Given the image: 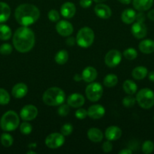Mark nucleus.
Returning a JSON list of instances; mask_svg holds the SVG:
<instances>
[{
    "instance_id": "f257e3e1",
    "label": "nucleus",
    "mask_w": 154,
    "mask_h": 154,
    "mask_svg": "<svg viewBox=\"0 0 154 154\" xmlns=\"http://www.w3.org/2000/svg\"><path fill=\"white\" fill-rule=\"evenodd\" d=\"M13 45L20 53H27L33 49L35 45V34L27 26L20 27L13 36Z\"/></svg>"
},
{
    "instance_id": "f03ea898",
    "label": "nucleus",
    "mask_w": 154,
    "mask_h": 154,
    "mask_svg": "<svg viewBox=\"0 0 154 154\" xmlns=\"http://www.w3.org/2000/svg\"><path fill=\"white\" fill-rule=\"evenodd\" d=\"M14 16L18 23L24 26H28L38 20L40 16V11L33 5L22 4L16 8Z\"/></svg>"
},
{
    "instance_id": "7ed1b4c3",
    "label": "nucleus",
    "mask_w": 154,
    "mask_h": 154,
    "mask_svg": "<svg viewBox=\"0 0 154 154\" xmlns=\"http://www.w3.org/2000/svg\"><path fill=\"white\" fill-rule=\"evenodd\" d=\"M42 100L45 105L49 106H57L64 102L65 93L59 87H50L43 93Z\"/></svg>"
},
{
    "instance_id": "20e7f679",
    "label": "nucleus",
    "mask_w": 154,
    "mask_h": 154,
    "mask_svg": "<svg viewBox=\"0 0 154 154\" xmlns=\"http://www.w3.org/2000/svg\"><path fill=\"white\" fill-rule=\"evenodd\" d=\"M19 123V116L14 111H8L5 113L0 120V126L5 132L14 131L18 127Z\"/></svg>"
},
{
    "instance_id": "39448f33",
    "label": "nucleus",
    "mask_w": 154,
    "mask_h": 154,
    "mask_svg": "<svg viewBox=\"0 0 154 154\" xmlns=\"http://www.w3.org/2000/svg\"><path fill=\"white\" fill-rule=\"evenodd\" d=\"M95 40V33L91 28L88 26L82 27L79 30L76 35L77 45L83 48H89Z\"/></svg>"
},
{
    "instance_id": "423d86ee",
    "label": "nucleus",
    "mask_w": 154,
    "mask_h": 154,
    "mask_svg": "<svg viewBox=\"0 0 154 154\" xmlns=\"http://www.w3.org/2000/svg\"><path fill=\"white\" fill-rule=\"evenodd\" d=\"M136 101L143 109H149L154 105V93L149 88L139 90L136 96Z\"/></svg>"
},
{
    "instance_id": "0eeeda50",
    "label": "nucleus",
    "mask_w": 154,
    "mask_h": 154,
    "mask_svg": "<svg viewBox=\"0 0 154 154\" xmlns=\"http://www.w3.org/2000/svg\"><path fill=\"white\" fill-rule=\"evenodd\" d=\"M85 94L91 102H98L103 94V87L98 83H91L85 89Z\"/></svg>"
},
{
    "instance_id": "6e6552de",
    "label": "nucleus",
    "mask_w": 154,
    "mask_h": 154,
    "mask_svg": "<svg viewBox=\"0 0 154 154\" xmlns=\"http://www.w3.org/2000/svg\"><path fill=\"white\" fill-rule=\"evenodd\" d=\"M65 138L64 135H62L61 133H57V132H54V133L50 134L45 138V145L50 149H57L61 147L64 144Z\"/></svg>"
},
{
    "instance_id": "1a4fd4ad",
    "label": "nucleus",
    "mask_w": 154,
    "mask_h": 154,
    "mask_svg": "<svg viewBox=\"0 0 154 154\" xmlns=\"http://www.w3.org/2000/svg\"><path fill=\"white\" fill-rule=\"evenodd\" d=\"M122 60V54L118 50H110L107 53L104 58L105 64L110 68H114L120 63Z\"/></svg>"
},
{
    "instance_id": "9d476101",
    "label": "nucleus",
    "mask_w": 154,
    "mask_h": 154,
    "mask_svg": "<svg viewBox=\"0 0 154 154\" xmlns=\"http://www.w3.org/2000/svg\"><path fill=\"white\" fill-rule=\"evenodd\" d=\"M38 109L36 106L33 105H25L20 112V116L23 120L25 121H30L33 120L37 117Z\"/></svg>"
},
{
    "instance_id": "9b49d317",
    "label": "nucleus",
    "mask_w": 154,
    "mask_h": 154,
    "mask_svg": "<svg viewBox=\"0 0 154 154\" xmlns=\"http://www.w3.org/2000/svg\"><path fill=\"white\" fill-rule=\"evenodd\" d=\"M56 30L57 33L61 36L67 37L70 35L73 32V26L69 21L60 20L57 22L56 25Z\"/></svg>"
},
{
    "instance_id": "f8f14e48",
    "label": "nucleus",
    "mask_w": 154,
    "mask_h": 154,
    "mask_svg": "<svg viewBox=\"0 0 154 154\" xmlns=\"http://www.w3.org/2000/svg\"><path fill=\"white\" fill-rule=\"evenodd\" d=\"M131 33L136 38L141 39L143 38L146 35L147 33V29L146 25L143 23L137 22L136 21L134 23H133L131 26Z\"/></svg>"
},
{
    "instance_id": "ddd939ff",
    "label": "nucleus",
    "mask_w": 154,
    "mask_h": 154,
    "mask_svg": "<svg viewBox=\"0 0 154 154\" xmlns=\"http://www.w3.org/2000/svg\"><path fill=\"white\" fill-rule=\"evenodd\" d=\"M105 114V108L101 105H94L88 109V116L93 120H99Z\"/></svg>"
},
{
    "instance_id": "4468645a",
    "label": "nucleus",
    "mask_w": 154,
    "mask_h": 154,
    "mask_svg": "<svg viewBox=\"0 0 154 154\" xmlns=\"http://www.w3.org/2000/svg\"><path fill=\"white\" fill-rule=\"evenodd\" d=\"M76 12L75 5L70 2H66L62 5L60 8V14L65 18H72Z\"/></svg>"
},
{
    "instance_id": "2eb2a0df",
    "label": "nucleus",
    "mask_w": 154,
    "mask_h": 154,
    "mask_svg": "<svg viewBox=\"0 0 154 154\" xmlns=\"http://www.w3.org/2000/svg\"><path fill=\"white\" fill-rule=\"evenodd\" d=\"M84 104L85 98L80 93H72L67 99V105L72 108H80Z\"/></svg>"
},
{
    "instance_id": "dca6fc26",
    "label": "nucleus",
    "mask_w": 154,
    "mask_h": 154,
    "mask_svg": "<svg viewBox=\"0 0 154 154\" xmlns=\"http://www.w3.org/2000/svg\"><path fill=\"white\" fill-rule=\"evenodd\" d=\"M95 13L101 19H108L111 17L112 11L109 6L104 4H98L95 7Z\"/></svg>"
},
{
    "instance_id": "f3484780",
    "label": "nucleus",
    "mask_w": 154,
    "mask_h": 154,
    "mask_svg": "<svg viewBox=\"0 0 154 154\" xmlns=\"http://www.w3.org/2000/svg\"><path fill=\"white\" fill-rule=\"evenodd\" d=\"M122 136V130L119 127L115 126H109L105 131V137L109 141H116Z\"/></svg>"
},
{
    "instance_id": "a211bd4d",
    "label": "nucleus",
    "mask_w": 154,
    "mask_h": 154,
    "mask_svg": "<svg viewBox=\"0 0 154 154\" xmlns=\"http://www.w3.org/2000/svg\"><path fill=\"white\" fill-rule=\"evenodd\" d=\"M28 93V87L24 83L15 84L11 90V94L16 99H21L24 97Z\"/></svg>"
},
{
    "instance_id": "6ab92c4d",
    "label": "nucleus",
    "mask_w": 154,
    "mask_h": 154,
    "mask_svg": "<svg viewBox=\"0 0 154 154\" xmlns=\"http://www.w3.org/2000/svg\"><path fill=\"white\" fill-rule=\"evenodd\" d=\"M82 76L83 81L87 83H91L97 78L98 72L94 67L88 66L82 71Z\"/></svg>"
},
{
    "instance_id": "aec40b11",
    "label": "nucleus",
    "mask_w": 154,
    "mask_h": 154,
    "mask_svg": "<svg viewBox=\"0 0 154 154\" xmlns=\"http://www.w3.org/2000/svg\"><path fill=\"white\" fill-rule=\"evenodd\" d=\"M139 50L145 54H149L154 52V41L152 39H145L139 43Z\"/></svg>"
},
{
    "instance_id": "412c9836",
    "label": "nucleus",
    "mask_w": 154,
    "mask_h": 154,
    "mask_svg": "<svg viewBox=\"0 0 154 154\" xmlns=\"http://www.w3.org/2000/svg\"><path fill=\"white\" fill-rule=\"evenodd\" d=\"M153 4V0H133V6L139 11L149 10Z\"/></svg>"
},
{
    "instance_id": "4be33fe9",
    "label": "nucleus",
    "mask_w": 154,
    "mask_h": 154,
    "mask_svg": "<svg viewBox=\"0 0 154 154\" xmlns=\"http://www.w3.org/2000/svg\"><path fill=\"white\" fill-rule=\"evenodd\" d=\"M87 135L90 141L95 143L101 142L103 140V138H104L103 132L98 128H91V129H89L87 132Z\"/></svg>"
},
{
    "instance_id": "5701e85b",
    "label": "nucleus",
    "mask_w": 154,
    "mask_h": 154,
    "mask_svg": "<svg viewBox=\"0 0 154 154\" xmlns=\"http://www.w3.org/2000/svg\"><path fill=\"white\" fill-rule=\"evenodd\" d=\"M136 12L131 8H127L123 11L121 15V19L124 23L131 24L135 21Z\"/></svg>"
},
{
    "instance_id": "b1692460",
    "label": "nucleus",
    "mask_w": 154,
    "mask_h": 154,
    "mask_svg": "<svg viewBox=\"0 0 154 154\" xmlns=\"http://www.w3.org/2000/svg\"><path fill=\"white\" fill-rule=\"evenodd\" d=\"M11 15V8L8 5L0 2V23L6 22Z\"/></svg>"
},
{
    "instance_id": "393cba45",
    "label": "nucleus",
    "mask_w": 154,
    "mask_h": 154,
    "mask_svg": "<svg viewBox=\"0 0 154 154\" xmlns=\"http://www.w3.org/2000/svg\"><path fill=\"white\" fill-rule=\"evenodd\" d=\"M148 74L147 69L144 66H137L133 69L131 75L136 80H142L146 77Z\"/></svg>"
},
{
    "instance_id": "a878e982",
    "label": "nucleus",
    "mask_w": 154,
    "mask_h": 154,
    "mask_svg": "<svg viewBox=\"0 0 154 154\" xmlns=\"http://www.w3.org/2000/svg\"><path fill=\"white\" fill-rule=\"evenodd\" d=\"M123 90L128 95H131L132 96L133 94L137 92V86L135 83L134 82L131 80H126L125 81V82L123 83Z\"/></svg>"
},
{
    "instance_id": "bb28decb",
    "label": "nucleus",
    "mask_w": 154,
    "mask_h": 154,
    "mask_svg": "<svg viewBox=\"0 0 154 154\" xmlns=\"http://www.w3.org/2000/svg\"><path fill=\"white\" fill-rule=\"evenodd\" d=\"M11 29L8 26L5 24H0V39L3 41H7L11 37Z\"/></svg>"
},
{
    "instance_id": "cd10ccee",
    "label": "nucleus",
    "mask_w": 154,
    "mask_h": 154,
    "mask_svg": "<svg viewBox=\"0 0 154 154\" xmlns=\"http://www.w3.org/2000/svg\"><path fill=\"white\" fill-rule=\"evenodd\" d=\"M68 59H69V54H68L67 51L65 50L59 51L54 57V60L59 65L65 64L67 62Z\"/></svg>"
},
{
    "instance_id": "c85d7f7f",
    "label": "nucleus",
    "mask_w": 154,
    "mask_h": 154,
    "mask_svg": "<svg viewBox=\"0 0 154 154\" xmlns=\"http://www.w3.org/2000/svg\"><path fill=\"white\" fill-rule=\"evenodd\" d=\"M118 83V78L116 75L114 74H109V75H106V77L104 79V84L105 87H113L117 84Z\"/></svg>"
},
{
    "instance_id": "c756f323",
    "label": "nucleus",
    "mask_w": 154,
    "mask_h": 154,
    "mask_svg": "<svg viewBox=\"0 0 154 154\" xmlns=\"http://www.w3.org/2000/svg\"><path fill=\"white\" fill-rule=\"evenodd\" d=\"M2 144L5 147H9L12 145L14 142V139L11 135L8 133H3L0 138Z\"/></svg>"
},
{
    "instance_id": "7c9ffc66",
    "label": "nucleus",
    "mask_w": 154,
    "mask_h": 154,
    "mask_svg": "<svg viewBox=\"0 0 154 154\" xmlns=\"http://www.w3.org/2000/svg\"><path fill=\"white\" fill-rule=\"evenodd\" d=\"M123 56L125 59L128 60H134L137 58V52L134 48H128L123 52Z\"/></svg>"
},
{
    "instance_id": "2f4dec72",
    "label": "nucleus",
    "mask_w": 154,
    "mask_h": 154,
    "mask_svg": "<svg viewBox=\"0 0 154 154\" xmlns=\"http://www.w3.org/2000/svg\"><path fill=\"white\" fill-rule=\"evenodd\" d=\"M10 102V95L2 88H0V105H7Z\"/></svg>"
},
{
    "instance_id": "473e14b6",
    "label": "nucleus",
    "mask_w": 154,
    "mask_h": 154,
    "mask_svg": "<svg viewBox=\"0 0 154 154\" xmlns=\"http://www.w3.org/2000/svg\"><path fill=\"white\" fill-rule=\"evenodd\" d=\"M154 150V144L152 141H144L142 145V151L145 154H149L152 153Z\"/></svg>"
},
{
    "instance_id": "72a5a7b5",
    "label": "nucleus",
    "mask_w": 154,
    "mask_h": 154,
    "mask_svg": "<svg viewBox=\"0 0 154 154\" xmlns=\"http://www.w3.org/2000/svg\"><path fill=\"white\" fill-rule=\"evenodd\" d=\"M136 99H134L131 95H129L128 96H125L122 100V104L125 108H131L135 105Z\"/></svg>"
},
{
    "instance_id": "f704fd0d",
    "label": "nucleus",
    "mask_w": 154,
    "mask_h": 154,
    "mask_svg": "<svg viewBox=\"0 0 154 154\" xmlns=\"http://www.w3.org/2000/svg\"><path fill=\"white\" fill-rule=\"evenodd\" d=\"M20 130H21V133L24 134V135H29V134L31 133L32 130H33V127L29 123L24 122V123H22L21 124Z\"/></svg>"
},
{
    "instance_id": "c9c22d12",
    "label": "nucleus",
    "mask_w": 154,
    "mask_h": 154,
    "mask_svg": "<svg viewBox=\"0 0 154 154\" xmlns=\"http://www.w3.org/2000/svg\"><path fill=\"white\" fill-rule=\"evenodd\" d=\"M73 130V127H72V124L70 123H65L62 126L61 129H60V132L64 136H68L70 135Z\"/></svg>"
},
{
    "instance_id": "e433bc0d",
    "label": "nucleus",
    "mask_w": 154,
    "mask_h": 154,
    "mask_svg": "<svg viewBox=\"0 0 154 154\" xmlns=\"http://www.w3.org/2000/svg\"><path fill=\"white\" fill-rule=\"evenodd\" d=\"M12 52V46L10 44H3L0 46V54L2 55H9Z\"/></svg>"
},
{
    "instance_id": "4c0bfd02",
    "label": "nucleus",
    "mask_w": 154,
    "mask_h": 154,
    "mask_svg": "<svg viewBox=\"0 0 154 154\" xmlns=\"http://www.w3.org/2000/svg\"><path fill=\"white\" fill-rule=\"evenodd\" d=\"M48 19L51 21V22H58L60 20V14L57 11L52 9L50 11L48 14Z\"/></svg>"
},
{
    "instance_id": "58836bf2",
    "label": "nucleus",
    "mask_w": 154,
    "mask_h": 154,
    "mask_svg": "<svg viewBox=\"0 0 154 154\" xmlns=\"http://www.w3.org/2000/svg\"><path fill=\"white\" fill-rule=\"evenodd\" d=\"M75 116L79 120H84L88 116V111L84 108H79L75 112Z\"/></svg>"
},
{
    "instance_id": "ea45409f",
    "label": "nucleus",
    "mask_w": 154,
    "mask_h": 154,
    "mask_svg": "<svg viewBox=\"0 0 154 154\" xmlns=\"http://www.w3.org/2000/svg\"><path fill=\"white\" fill-rule=\"evenodd\" d=\"M69 112V106L68 105H61L57 109V113L61 117L66 116Z\"/></svg>"
},
{
    "instance_id": "a19ab883",
    "label": "nucleus",
    "mask_w": 154,
    "mask_h": 154,
    "mask_svg": "<svg viewBox=\"0 0 154 154\" xmlns=\"http://www.w3.org/2000/svg\"><path fill=\"white\" fill-rule=\"evenodd\" d=\"M102 149L104 152L105 153H110L112 150H113V144H112L111 141H107L103 144Z\"/></svg>"
},
{
    "instance_id": "79ce46f5",
    "label": "nucleus",
    "mask_w": 154,
    "mask_h": 154,
    "mask_svg": "<svg viewBox=\"0 0 154 154\" xmlns=\"http://www.w3.org/2000/svg\"><path fill=\"white\" fill-rule=\"evenodd\" d=\"M92 1L93 0H80L79 4L82 8H87L90 7L92 4Z\"/></svg>"
},
{
    "instance_id": "37998d69",
    "label": "nucleus",
    "mask_w": 154,
    "mask_h": 154,
    "mask_svg": "<svg viewBox=\"0 0 154 154\" xmlns=\"http://www.w3.org/2000/svg\"><path fill=\"white\" fill-rule=\"evenodd\" d=\"M145 19H146L145 14L143 13H142L141 11L136 14V19H135L136 21H137V22L143 23L145 21Z\"/></svg>"
},
{
    "instance_id": "c03bdc74",
    "label": "nucleus",
    "mask_w": 154,
    "mask_h": 154,
    "mask_svg": "<svg viewBox=\"0 0 154 154\" xmlns=\"http://www.w3.org/2000/svg\"><path fill=\"white\" fill-rule=\"evenodd\" d=\"M75 43H76V39L74 38L73 37H69L66 38V44L67 46L72 47L75 45Z\"/></svg>"
},
{
    "instance_id": "a18cd8bd",
    "label": "nucleus",
    "mask_w": 154,
    "mask_h": 154,
    "mask_svg": "<svg viewBox=\"0 0 154 154\" xmlns=\"http://www.w3.org/2000/svg\"><path fill=\"white\" fill-rule=\"evenodd\" d=\"M147 17L150 20L154 21V9L150 10L147 14Z\"/></svg>"
},
{
    "instance_id": "49530a36",
    "label": "nucleus",
    "mask_w": 154,
    "mask_h": 154,
    "mask_svg": "<svg viewBox=\"0 0 154 154\" xmlns=\"http://www.w3.org/2000/svg\"><path fill=\"white\" fill-rule=\"evenodd\" d=\"M73 79L76 82H79V81L82 80V75H79V74H75L73 77Z\"/></svg>"
},
{
    "instance_id": "de8ad7c7",
    "label": "nucleus",
    "mask_w": 154,
    "mask_h": 154,
    "mask_svg": "<svg viewBox=\"0 0 154 154\" xmlns=\"http://www.w3.org/2000/svg\"><path fill=\"white\" fill-rule=\"evenodd\" d=\"M132 153V150L130 149H123V150H120L119 152V154H131Z\"/></svg>"
},
{
    "instance_id": "09e8293b",
    "label": "nucleus",
    "mask_w": 154,
    "mask_h": 154,
    "mask_svg": "<svg viewBox=\"0 0 154 154\" xmlns=\"http://www.w3.org/2000/svg\"><path fill=\"white\" fill-rule=\"evenodd\" d=\"M148 78H149V81H151L152 82H154V71H152L149 73L148 75Z\"/></svg>"
},
{
    "instance_id": "8fccbe9b",
    "label": "nucleus",
    "mask_w": 154,
    "mask_h": 154,
    "mask_svg": "<svg viewBox=\"0 0 154 154\" xmlns=\"http://www.w3.org/2000/svg\"><path fill=\"white\" fill-rule=\"evenodd\" d=\"M119 2H120L122 4H124V5H128L131 3V0H118Z\"/></svg>"
},
{
    "instance_id": "3c124183",
    "label": "nucleus",
    "mask_w": 154,
    "mask_h": 154,
    "mask_svg": "<svg viewBox=\"0 0 154 154\" xmlns=\"http://www.w3.org/2000/svg\"><path fill=\"white\" fill-rule=\"evenodd\" d=\"M94 2H95L97 3H101V2H105L106 0H93Z\"/></svg>"
},
{
    "instance_id": "603ef678",
    "label": "nucleus",
    "mask_w": 154,
    "mask_h": 154,
    "mask_svg": "<svg viewBox=\"0 0 154 154\" xmlns=\"http://www.w3.org/2000/svg\"><path fill=\"white\" fill-rule=\"evenodd\" d=\"M27 153H34V154H36V152H34V151H29V152H27Z\"/></svg>"
}]
</instances>
